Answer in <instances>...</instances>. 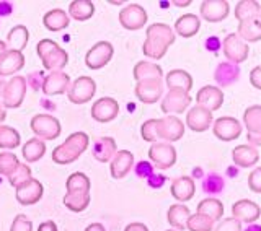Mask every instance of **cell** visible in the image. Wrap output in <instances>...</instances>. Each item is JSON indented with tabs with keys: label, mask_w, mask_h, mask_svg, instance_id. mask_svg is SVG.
<instances>
[{
	"label": "cell",
	"mask_w": 261,
	"mask_h": 231,
	"mask_svg": "<svg viewBox=\"0 0 261 231\" xmlns=\"http://www.w3.org/2000/svg\"><path fill=\"white\" fill-rule=\"evenodd\" d=\"M175 31L165 23H153L147 28L145 43L142 47L144 55L150 57L153 61H160L165 57L168 47L175 43Z\"/></svg>",
	"instance_id": "obj_1"
},
{
	"label": "cell",
	"mask_w": 261,
	"mask_h": 231,
	"mask_svg": "<svg viewBox=\"0 0 261 231\" xmlns=\"http://www.w3.org/2000/svg\"><path fill=\"white\" fill-rule=\"evenodd\" d=\"M88 143H90V137L85 132H73V134H70L65 138L64 143L54 148L53 161L57 164H70L80 158L82 153L87 150Z\"/></svg>",
	"instance_id": "obj_2"
},
{
	"label": "cell",
	"mask_w": 261,
	"mask_h": 231,
	"mask_svg": "<svg viewBox=\"0 0 261 231\" xmlns=\"http://www.w3.org/2000/svg\"><path fill=\"white\" fill-rule=\"evenodd\" d=\"M36 52L43 61V67L51 72H62L69 62V55L53 39H41L36 46Z\"/></svg>",
	"instance_id": "obj_3"
},
{
	"label": "cell",
	"mask_w": 261,
	"mask_h": 231,
	"mask_svg": "<svg viewBox=\"0 0 261 231\" xmlns=\"http://www.w3.org/2000/svg\"><path fill=\"white\" fill-rule=\"evenodd\" d=\"M30 127L33 130V134L43 140V142L44 140H56L62 132L59 119L51 114H36L31 119Z\"/></svg>",
	"instance_id": "obj_4"
},
{
	"label": "cell",
	"mask_w": 261,
	"mask_h": 231,
	"mask_svg": "<svg viewBox=\"0 0 261 231\" xmlns=\"http://www.w3.org/2000/svg\"><path fill=\"white\" fill-rule=\"evenodd\" d=\"M24 95H27V78L21 75H15L8 80V83H5L0 103L7 109H16L21 106Z\"/></svg>",
	"instance_id": "obj_5"
},
{
	"label": "cell",
	"mask_w": 261,
	"mask_h": 231,
	"mask_svg": "<svg viewBox=\"0 0 261 231\" xmlns=\"http://www.w3.org/2000/svg\"><path fill=\"white\" fill-rule=\"evenodd\" d=\"M69 101L73 104H85L88 103L96 93V83L92 77H79L70 83L69 90Z\"/></svg>",
	"instance_id": "obj_6"
},
{
	"label": "cell",
	"mask_w": 261,
	"mask_h": 231,
	"mask_svg": "<svg viewBox=\"0 0 261 231\" xmlns=\"http://www.w3.org/2000/svg\"><path fill=\"white\" fill-rule=\"evenodd\" d=\"M222 49H224V55L227 57V61L235 65L247 61V57L250 54L248 44L245 43L243 39H240V36L237 35V33L225 36L222 43Z\"/></svg>",
	"instance_id": "obj_7"
},
{
	"label": "cell",
	"mask_w": 261,
	"mask_h": 231,
	"mask_svg": "<svg viewBox=\"0 0 261 231\" xmlns=\"http://www.w3.org/2000/svg\"><path fill=\"white\" fill-rule=\"evenodd\" d=\"M149 158L159 169H168L176 163V150L171 143L155 142L149 148Z\"/></svg>",
	"instance_id": "obj_8"
},
{
	"label": "cell",
	"mask_w": 261,
	"mask_h": 231,
	"mask_svg": "<svg viewBox=\"0 0 261 231\" xmlns=\"http://www.w3.org/2000/svg\"><path fill=\"white\" fill-rule=\"evenodd\" d=\"M183 134H185V124L179 121L176 115H165V118L157 119L159 140L171 143L181 138Z\"/></svg>",
	"instance_id": "obj_9"
},
{
	"label": "cell",
	"mask_w": 261,
	"mask_h": 231,
	"mask_svg": "<svg viewBox=\"0 0 261 231\" xmlns=\"http://www.w3.org/2000/svg\"><path fill=\"white\" fill-rule=\"evenodd\" d=\"M134 93L137 100L144 104H153L159 100H162L163 95V78H150L137 81L134 88Z\"/></svg>",
	"instance_id": "obj_10"
},
{
	"label": "cell",
	"mask_w": 261,
	"mask_h": 231,
	"mask_svg": "<svg viewBox=\"0 0 261 231\" xmlns=\"http://www.w3.org/2000/svg\"><path fill=\"white\" fill-rule=\"evenodd\" d=\"M114 54V47L108 41H100L96 43L85 55V65L92 70L103 69L106 64L113 59Z\"/></svg>",
	"instance_id": "obj_11"
},
{
	"label": "cell",
	"mask_w": 261,
	"mask_h": 231,
	"mask_svg": "<svg viewBox=\"0 0 261 231\" xmlns=\"http://www.w3.org/2000/svg\"><path fill=\"white\" fill-rule=\"evenodd\" d=\"M119 23L124 30L137 31L147 23V12L139 4H130L119 12Z\"/></svg>",
	"instance_id": "obj_12"
},
{
	"label": "cell",
	"mask_w": 261,
	"mask_h": 231,
	"mask_svg": "<svg viewBox=\"0 0 261 231\" xmlns=\"http://www.w3.org/2000/svg\"><path fill=\"white\" fill-rule=\"evenodd\" d=\"M191 96L190 93L178 92V90H168V93L162 100V111L167 115H175L181 114L188 109V106L191 104Z\"/></svg>",
	"instance_id": "obj_13"
},
{
	"label": "cell",
	"mask_w": 261,
	"mask_h": 231,
	"mask_svg": "<svg viewBox=\"0 0 261 231\" xmlns=\"http://www.w3.org/2000/svg\"><path fill=\"white\" fill-rule=\"evenodd\" d=\"M212 132L219 140L224 142H230V140L239 138L242 134V124L237 121L235 118L225 115V118H219L212 124Z\"/></svg>",
	"instance_id": "obj_14"
},
{
	"label": "cell",
	"mask_w": 261,
	"mask_h": 231,
	"mask_svg": "<svg viewBox=\"0 0 261 231\" xmlns=\"http://www.w3.org/2000/svg\"><path fill=\"white\" fill-rule=\"evenodd\" d=\"M15 191H16V200L21 205H35L41 200V197H43L44 187L38 179L31 178L24 184L16 187Z\"/></svg>",
	"instance_id": "obj_15"
},
{
	"label": "cell",
	"mask_w": 261,
	"mask_h": 231,
	"mask_svg": "<svg viewBox=\"0 0 261 231\" xmlns=\"http://www.w3.org/2000/svg\"><path fill=\"white\" fill-rule=\"evenodd\" d=\"M118 112H119L118 101L108 96L100 98V100L95 101L92 106V118L96 122H101V124L111 122L113 119H116Z\"/></svg>",
	"instance_id": "obj_16"
},
{
	"label": "cell",
	"mask_w": 261,
	"mask_h": 231,
	"mask_svg": "<svg viewBox=\"0 0 261 231\" xmlns=\"http://www.w3.org/2000/svg\"><path fill=\"white\" fill-rule=\"evenodd\" d=\"M201 16L209 23H217L225 20L230 13V7L225 0H204L201 4Z\"/></svg>",
	"instance_id": "obj_17"
},
{
	"label": "cell",
	"mask_w": 261,
	"mask_h": 231,
	"mask_svg": "<svg viewBox=\"0 0 261 231\" xmlns=\"http://www.w3.org/2000/svg\"><path fill=\"white\" fill-rule=\"evenodd\" d=\"M232 215L235 220H239L240 223H255L261 217V209H259V205L253 200L243 199L232 205Z\"/></svg>",
	"instance_id": "obj_18"
},
{
	"label": "cell",
	"mask_w": 261,
	"mask_h": 231,
	"mask_svg": "<svg viewBox=\"0 0 261 231\" xmlns=\"http://www.w3.org/2000/svg\"><path fill=\"white\" fill-rule=\"evenodd\" d=\"M196 103L211 112L217 111L224 103V93L217 86H202L196 95Z\"/></svg>",
	"instance_id": "obj_19"
},
{
	"label": "cell",
	"mask_w": 261,
	"mask_h": 231,
	"mask_svg": "<svg viewBox=\"0 0 261 231\" xmlns=\"http://www.w3.org/2000/svg\"><path fill=\"white\" fill-rule=\"evenodd\" d=\"M41 86H43V92L46 96L62 95L67 92L70 86V77L64 72H51L43 80V85Z\"/></svg>",
	"instance_id": "obj_20"
},
{
	"label": "cell",
	"mask_w": 261,
	"mask_h": 231,
	"mask_svg": "<svg viewBox=\"0 0 261 231\" xmlns=\"http://www.w3.org/2000/svg\"><path fill=\"white\" fill-rule=\"evenodd\" d=\"M186 126L193 132L207 130L212 126V112L201 106H194L186 112Z\"/></svg>",
	"instance_id": "obj_21"
},
{
	"label": "cell",
	"mask_w": 261,
	"mask_h": 231,
	"mask_svg": "<svg viewBox=\"0 0 261 231\" xmlns=\"http://www.w3.org/2000/svg\"><path fill=\"white\" fill-rule=\"evenodd\" d=\"M24 67V55L18 51H10L7 49V52L0 57V77H10L15 73H18Z\"/></svg>",
	"instance_id": "obj_22"
},
{
	"label": "cell",
	"mask_w": 261,
	"mask_h": 231,
	"mask_svg": "<svg viewBox=\"0 0 261 231\" xmlns=\"http://www.w3.org/2000/svg\"><path fill=\"white\" fill-rule=\"evenodd\" d=\"M134 164V155L127 150H118V153L114 155V158L111 160L110 171L111 176L114 179H122L126 178V175L130 171Z\"/></svg>",
	"instance_id": "obj_23"
},
{
	"label": "cell",
	"mask_w": 261,
	"mask_h": 231,
	"mask_svg": "<svg viewBox=\"0 0 261 231\" xmlns=\"http://www.w3.org/2000/svg\"><path fill=\"white\" fill-rule=\"evenodd\" d=\"M170 191L178 202H188L193 199V195L196 192V184L190 176H181L173 179Z\"/></svg>",
	"instance_id": "obj_24"
},
{
	"label": "cell",
	"mask_w": 261,
	"mask_h": 231,
	"mask_svg": "<svg viewBox=\"0 0 261 231\" xmlns=\"http://www.w3.org/2000/svg\"><path fill=\"white\" fill-rule=\"evenodd\" d=\"M232 160L240 168H251L259 160V153L251 145H239L232 150Z\"/></svg>",
	"instance_id": "obj_25"
},
{
	"label": "cell",
	"mask_w": 261,
	"mask_h": 231,
	"mask_svg": "<svg viewBox=\"0 0 261 231\" xmlns=\"http://www.w3.org/2000/svg\"><path fill=\"white\" fill-rule=\"evenodd\" d=\"M165 83L168 90H178V92L190 93L193 88V77L186 70H170L165 77Z\"/></svg>",
	"instance_id": "obj_26"
},
{
	"label": "cell",
	"mask_w": 261,
	"mask_h": 231,
	"mask_svg": "<svg viewBox=\"0 0 261 231\" xmlns=\"http://www.w3.org/2000/svg\"><path fill=\"white\" fill-rule=\"evenodd\" d=\"M118 153L116 140L111 137H101L96 140V143L93 147V156L95 160L100 163H108L114 158V155Z\"/></svg>",
	"instance_id": "obj_27"
},
{
	"label": "cell",
	"mask_w": 261,
	"mask_h": 231,
	"mask_svg": "<svg viewBox=\"0 0 261 231\" xmlns=\"http://www.w3.org/2000/svg\"><path fill=\"white\" fill-rule=\"evenodd\" d=\"M201 28V20L193 13H185L175 21V31L181 38H193Z\"/></svg>",
	"instance_id": "obj_28"
},
{
	"label": "cell",
	"mask_w": 261,
	"mask_h": 231,
	"mask_svg": "<svg viewBox=\"0 0 261 231\" xmlns=\"http://www.w3.org/2000/svg\"><path fill=\"white\" fill-rule=\"evenodd\" d=\"M240 77V69L237 67L235 64L230 62H222L217 65L216 73H214V78L219 83V86H230L232 83H235L237 80Z\"/></svg>",
	"instance_id": "obj_29"
},
{
	"label": "cell",
	"mask_w": 261,
	"mask_h": 231,
	"mask_svg": "<svg viewBox=\"0 0 261 231\" xmlns=\"http://www.w3.org/2000/svg\"><path fill=\"white\" fill-rule=\"evenodd\" d=\"M28 39H30V33H28L27 26L18 24V26H15V28H12L10 31H8L7 47L10 49V51L23 52V49L27 47V44H28Z\"/></svg>",
	"instance_id": "obj_30"
},
{
	"label": "cell",
	"mask_w": 261,
	"mask_h": 231,
	"mask_svg": "<svg viewBox=\"0 0 261 231\" xmlns=\"http://www.w3.org/2000/svg\"><path fill=\"white\" fill-rule=\"evenodd\" d=\"M237 35H239L240 39H243L245 43H256V41L261 39V18L239 23Z\"/></svg>",
	"instance_id": "obj_31"
},
{
	"label": "cell",
	"mask_w": 261,
	"mask_h": 231,
	"mask_svg": "<svg viewBox=\"0 0 261 231\" xmlns=\"http://www.w3.org/2000/svg\"><path fill=\"white\" fill-rule=\"evenodd\" d=\"M70 23V18L69 15L65 13L61 8H54V10L47 12L44 16H43V24L49 30V31H61V30H65L69 26Z\"/></svg>",
	"instance_id": "obj_32"
},
{
	"label": "cell",
	"mask_w": 261,
	"mask_h": 231,
	"mask_svg": "<svg viewBox=\"0 0 261 231\" xmlns=\"http://www.w3.org/2000/svg\"><path fill=\"white\" fill-rule=\"evenodd\" d=\"M134 78L136 81H142V80H150V78H163V70L160 65L153 64V62H147L141 61L134 65Z\"/></svg>",
	"instance_id": "obj_33"
},
{
	"label": "cell",
	"mask_w": 261,
	"mask_h": 231,
	"mask_svg": "<svg viewBox=\"0 0 261 231\" xmlns=\"http://www.w3.org/2000/svg\"><path fill=\"white\" fill-rule=\"evenodd\" d=\"M190 217H191V212L183 204L171 205V207L168 209V213H167L168 223L175 229H186V223H188V218Z\"/></svg>",
	"instance_id": "obj_34"
},
{
	"label": "cell",
	"mask_w": 261,
	"mask_h": 231,
	"mask_svg": "<svg viewBox=\"0 0 261 231\" xmlns=\"http://www.w3.org/2000/svg\"><path fill=\"white\" fill-rule=\"evenodd\" d=\"M95 13V5L90 0H73L69 5V18L75 21H87Z\"/></svg>",
	"instance_id": "obj_35"
},
{
	"label": "cell",
	"mask_w": 261,
	"mask_h": 231,
	"mask_svg": "<svg viewBox=\"0 0 261 231\" xmlns=\"http://www.w3.org/2000/svg\"><path fill=\"white\" fill-rule=\"evenodd\" d=\"M259 15H261V7L255 0H242V2L235 5V18L239 20V23L259 18Z\"/></svg>",
	"instance_id": "obj_36"
},
{
	"label": "cell",
	"mask_w": 261,
	"mask_h": 231,
	"mask_svg": "<svg viewBox=\"0 0 261 231\" xmlns=\"http://www.w3.org/2000/svg\"><path fill=\"white\" fill-rule=\"evenodd\" d=\"M243 124L250 135H261V106L255 104L245 109Z\"/></svg>",
	"instance_id": "obj_37"
},
{
	"label": "cell",
	"mask_w": 261,
	"mask_h": 231,
	"mask_svg": "<svg viewBox=\"0 0 261 231\" xmlns=\"http://www.w3.org/2000/svg\"><path fill=\"white\" fill-rule=\"evenodd\" d=\"M196 213L207 217L212 221H217L224 215V204L217 199H204L198 204V212Z\"/></svg>",
	"instance_id": "obj_38"
},
{
	"label": "cell",
	"mask_w": 261,
	"mask_h": 231,
	"mask_svg": "<svg viewBox=\"0 0 261 231\" xmlns=\"http://www.w3.org/2000/svg\"><path fill=\"white\" fill-rule=\"evenodd\" d=\"M46 143L41 138H30L23 145V158L27 163H36L44 156Z\"/></svg>",
	"instance_id": "obj_39"
},
{
	"label": "cell",
	"mask_w": 261,
	"mask_h": 231,
	"mask_svg": "<svg viewBox=\"0 0 261 231\" xmlns=\"http://www.w3.org/2000/svg\"><path fill=\"white\" fill-rule=\"evenodd\" d=\"M64 205L75 213L84 212L90 205V192H84V191L67 192L64 195Z\"/></svg>",
	"instance_id": "obj_40"
},
{
	"label": "cell",
	"mask_w": 261,
	"mask_h": 231,
	"mask_svg": "<svg viewBox=\"0 0 261 231\" xmlns=\"http://www.w3.org/2000/svg\"><path fill=\"white\" fill-rule=\"evenodd\" d=\"M20 134L10 126H0V148L4 150H13V148L20 147Z\"/></svg>",
	"instance_id": "obj_41"
},
{
	"label": "cell",
	"mask_w": 261,
	"mask_h": 231,
	"mask_svg": "<svg viewBox=\"0 0 261 231\" xmlns=\"http://www.w3.org/2000/svg\"><path fill=\"white\" fill-rule=\"evenodd\" d=\"M65 187H67V192H75V191L90 192V179L84 172H72L67 178Z\"/></svg>",
	"instance_id": "obj_42"
},
{
	"label": "cell",
	"mask_w": 261,
	"mask_h": 231,
	"mask_svg": "<svg viewBox=\"0 0 261 231\" xmlns=\"http://www.w3.org/2000/svg\"><path fill=\"white\" fill-rule=\"evenodd\" d=\"M20 160L18 156L12 152H2L0 153V175L2 176H10L12 172L18 168Z\"/></svg>",
	"instance_id": "obj_43"
},
{
	"label": "cell",
	"mask_w": 261,
	"mask_h": 231,
	"mask_svg": "<svg viewBox=\"0 0 261 231\" xmlns=\"http://www.w3.org/2000/svg\"><path fill=\"white\" fill-rule=\"evenodd\" d=\"M214 223L216 221H212L211 218L199 215V213H194V215L188 218L186 228L190 231H212L214 229Z\"/></svg>",
	"instance_id": "obj_44"
},
{
	"label": "cell",
	"mask_w": 261,
	"mask_h": 231,
	"mask_svg": "<svg viewBox=\"0 0 261 231\" xmlns=\"http://www.w3.org/2000/svg\"><path fill=\"white\" fill-rule=\"evenodd\" d=\"M33 176H31V168L28 166V164H18V168H16L10 176H8V183H10V186H13L15 189L24 184L27 181H30Z\"/></svg>",
	"instance_id": "obj_45"
},
{
	"label": "cell",
	"mask_w": 261,
	"mask_h": 231,
	"mask_svg": "<svg viewBox=\"0 0 261 231\" xmlns=\"http://www.w3.org/2000/svg\"><path fill=\"white\" fill-rule=\"evenodd\" d=\"M141 135L145 142H150V143H155L159 140V135H157V119H149L142 124L141 127Z\"/></svg>",
	"instance_id": "obj_46"
},
{
	"label": "cell",
	"mask_w": 261,
	"mask_h": 231,
	"mask_svg": "<svg viewBox=\"0 0 261 231\" xmlns=\"http://www.w3.org/2000/svg\"><path fill=\"white\" fill-rule=\"evenodd\" d=\"M10 231H33V223L31 220L27 218V215H16Z\"/></svg>",
	"instance_id": "obj_47"
},
{
	"label": "cell",
	"mask_w": 261,
	"mask_h": 231,
	"mask_svg": "<svg viewBox=\"0 0 261 231\" xmlns=\"http://www.w3.org/2000/svg\"><path fill=\"white\" fill-rule=\"evenodd\" d=\"M248 187L250 191L261 194V166L255 168L248 176Z\"/></svg>",
	"instance_id": "obj_48"
},
{
	"label": "cell",
	"mask_w": 261,
	"mask_h": 231,
	"mask_svg": "<svg viewBox=\"0 0 261 231\" xmlns=\"http://www.w3.org/2000/svg\"><path fill=\"white\" fill-rule=\"evenodd\" d=\"M214 231H242V223L233 217L225 218L217 225V228H214Z\"/></svg>",
	"instance_id": "obj_49"
},
{
	"label": "cell",
	"mask_w": 261,
	"mask_h": 231,
	"mask_svg": "<svg viewBox=\"0 0 261 231\" xmlns=\"http://www.w3.org/2000/svg\"><path fill=\"white\" fill-rule=\"evenodd\" d=\"M204 186H206V189L209 192H219L220 189L224 187V183H222V179H220L219 176H209Z\"/></svg>",
	"instance_id": "obj_50"
},
{
	"label": "cell",
	"mask_w": 261,
	"mask_h": 231,
	"mask_svg": "<svg viewBox=\"0 0 261 231\" xmlns=\"http://www.w3.org/2000/svg\"><path fill=\"white\" fill-rule=\"evenodd\" d=\"M250 83L256 90H261V65H258V67L250 72Z\"/></svg>",
	"instance_id": "obj_51"
},
{
	"label": "cell",
	"mask_w": 261,
	"mask_h": 231,
	"mask_svg": "<svg viewBox=\"0 0 261 231\" xmlns=\"http://www.w3.org/2000/svg\"><path fill=\"white\" fill-rule=\"evenodd\" d=\"M137 175L139 176H152V166L149 163H145V161H141L137 164Z\"/></svg>",
	"instance_id": "obj_52"
},
{
	"label": "cell",
	"mask_w": 261,
	"mask_h": 231,
	"mask_svg": "<svg viewBox=\"0 0 261 231\" xmlns=\"http://www.w3.org/2000/svg\"><path fill=\"white\" fill-rule=\"evenodd\" d=\"M38 231H57V225L53 220H47V221H43V223L38 226Z\"/></svg>",
	"instance_id": "obj_53"
},
{
	"label": "cell",
	"mask_w": 261,
	"mask_h": 231,
	"mask_svg": "<svg viewBox=\"0 0 261 231\" xmlns=\"http://www.w3.org/2000/svg\"><path fill=\"white\" fill-rule=\"evenodd\" d=\"M124 231H149V228L144 223H129Z\"/></svg>",
	"instance_id": "obj_54"
},
{
	"label": "cell",
	"mask_w": 261,
	"mask_h": 231,
	"mask_svg": "<svg viewBox=\"0 0 261 231\" xmlns=\"http://www.w3.org/2000/svg\"><path fill=\"white\" fill-rule=\"evenodd\" d=\"M247 138H248V142L251 143V147L253 145H261V135H250V134H247Z\"/></svg>",
	"instance_id": "obj_55"
},
{
	"label": "cell",
	"mask_w": 261,
	"mask_h": 231,
	"mask_svg": "<svg viewBox=\"0 0 261 231\" xmlns=\"http://www.w3.org/2000/svg\"><path fill=\"white\" fill-rule=\"evenodd\" d=\"M85 231H106L105 226L101 223H92V225H88Z\"/></svg>",
	"instance_id": "obj_56"
},
{
	"label": "cell",
	"mask_w": 261,
	"mask_h": 231,
	"mask_svg": "<svg viewBox=\"0 0 261 231\" xmlns=\"http://www.w3.org/2000/svg\"><path fill=\"white\" fill-rule=\"evenodd\" d=\"M7 43H5V41H0V57H2L5 52H7Z\"/></svg>",
	"instance_id": "obj_57"
},
{
	"label": "cell",
	"mask_w": 261,
	"mask_h": 231,
	"mask_svg": "<svg viewBox=\"0 0 261 231\" xmlns=\"http://www.w3.org/2000/svg\"><path fill=\"white\" fill-rule=\"evenodd\" d=\"M5 118H7V112H5V109H4L2 103H0V124H2V122L5 121Z\"/></svg>",
	"instance_id": "obj_58"
},
{
	"label": "cell",
	"mask_w": 261,
	"mask_h": 231,
	"mask_svg": "<svg viewBox=\"0 0 261 231\" xmlns=\"http://www.w3.org/2000/svg\"><path fill=\"white\" fill-rule=\"evenodd\" d=\"M4 88H5V81L0 77V100H2V93H4Z\"/></svg>",
	"instance_id": "obj_59"
},
{
	"label": "cell",
	"mask_w": 261,
	"mask_h": 231,
	"mask_svg": "<svg viewBox=\"0 0 261 231\" xmlns=\"http://www.w3.org/2000/svg\"><path fill=\"white\" fill-rule=\"evenodd\" d=\"M245 231H261V226H258V225H251V226H248Z\"/></svg>",
	"instance_id": "obj_60"
},
{
	"label": "cell",
	"mask_w": 261,
	"mask_h": 231,
	"mask_svg": "<svg viewBox=\"0 0 261 231\" xmlns=\"http://www.w3.org/2000/svg\"><path fill=\"white\" fill-rule=\"evenodd\" d=\"M175 5H178V7H186V5H190V2H175Z\"/></svg>",
	"instance_id": "obj_61"
},
{
	"label": "cell",
	"mask_w": 261,
	"mask_h": 231,
	"mask_svg": "<svg viewBox=\"0 0 261 231\" xmlns=\"http://www.w3.org/2000/svg\"><path fill=\"white\" fill-rule=\"evenodd\" d=\"M167 231H176V229H167Z\"/></svg>",
	"instance_id": "obj_62"
}]
</instances>
